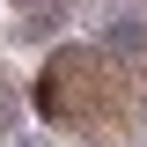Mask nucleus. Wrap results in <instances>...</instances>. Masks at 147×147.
<instances>
[{
    "instance_id": "nucleus-2",
    "label": "nucleus",
    "mask_w": 147,
    "mask_h": 147,
    "mask_svg": "<svg viewBox=\"0 0 147 147\" xmlns=\"http://www.w3.org/2000/svg\"><path fill=\"white\" fill-rule=\"evenodd\" d=\"M7 125H15V81H7V66H0V147H7Z\"/></svg>"
},
{
    "instance_id": "nucleus-1",
    "label": "nucleus",
    "mask_w": 147,
    "mask_h": 147,
    "mask_svg": "<svg viewBox=\"0 0 147 147\" xmlns=\"http://www.w3.org/2000/svg\"><path fill=\"white\" fill-rule=\"evenodd\" d=\"M37 118L74 140H118L147 118V81L103 44H66L37 74Z\"/></svg>"
}]
</instances>
